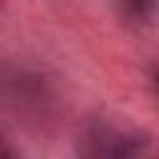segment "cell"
Listing matches in <instances>:
<instances>
[{
  "label": "cell",
  "mask_w": 159,
  "mask_h": 159,
  "mask_svg": "<svg viewBox=\"0 0 159 159\" xmlns=\"http://www.w3.org/2000/svg\"><path fill=\"white\" fill-rule=\"evenodd\" d=\"M80 159H159V134L114 119H97L80 142Z\"/></svg>",
  "instance_id": "1"
},
{
  "label": "cell",
  "mask_w": 159,
  "mask_h": 159,
  "mask_svg": "<svg viewBox=\"0 0 159 159\" xmlns=\"http://www.w3.org/2000/svg\"><path fill=\"white\" fill-rule=\"evenodd\" d=\"M122 15L129 22H149L159 12V0H119Z\"/></svg>",
  "instance_id": "2"
},
{
  "label": "cell",
  "mask_w": 159,
  "mask_h": 159,
  "mask_svg": "<svg viewBox=\"0 0 159 159\" xmlns=\"http://www.w3.org/2000/svg\"><path fill=\"white\" fill-rule=\"evenodd\" d=\"M0 159H17V154H15V149L10 147L7 137L2 134V129H0Z\"/></svg>",
  "instance_id": "3"
},
{
  "label": "cell",
  "mask_w": 159,
  "mask_h": 159,
  "mask_svg": "<svg viewBox=\"0 0 159 159\" xmlns=\"http://www.w3.org/2000/svg\"><path fill=\"white\" fill-rule=\"evenodd\" d=\"M152 82H154V87H157V92H159V67L152 72Z\"/></svg>",
  "instance_id": "4"
}]
</instances>
